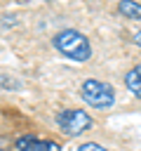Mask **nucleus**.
Segmentation results:
<instances>
[{"label": "nucleus", "instance_id": "nucleus-2", "mask_svg": "<svg viewBox=\"0 0 141 151\" xmlns=\"http://www.w3.org/2000/svg\"><path fill=\"white\" fill-rule=\"evenodd\" d=\"M80 97L92 109H110L115 104V90L108 83L96 80V78H89L80 85Z\"/></svg>", "mask_w": 141, "mask_h": 151}, {"label": "nucleus", "instance_id": "nucleus-6", "mask_svg": "<svg viewBox=\"0 0 141 151\" xmlns=\"http://www.w3.org/2000/svg\"><path fill=\"white\" fill-rule=\"evenodd\" d=\"M118 12H120L125 19L141 21V2H139V0H120V2H118Z\"/></svg>", "mask_w": 141, "mask_h": 151}, {"label": "nucleus", "instance_id": "nucleus-9", "mask_svg": "<svg viewBox=\"0 0 141 151\" xmlns=\"http://www.w3.org/2000/svg\"><path fill=\"white\" fill-rule=\"evenodd\" d=\"M0 151H5V149H0Z\"/></svg>", "mask_w": 141, "mask_h": 151}, {"label": "nucleus", "instance_id": "nucleus-3", "mask_svg": "<svg viewBox=\"0 0 141 151\" xmlns=\"http://www.w3.org/2000/svg\"><path fill=\"white\" fill-rule=\"evenodd\" d=\"M94 125V118L82 109H63L56 113V127L66 137H78Z\"/></svg>", "mask_w": 141, "mask_h": 151}, {"label": "nucleus", "instance_id": "nucleus-8", "mask_svg": "<svg viewBox=\"0 0 141 151\" xmlns=\"http://www.w3.org/2000/svg\"><path fill=\"white\" fill-rule=\"evenodd\" d=\"M132 42H136V45H141V28L132 33Z\"/></svg>", "mask_w": 141, "mask_h": 151}, {"label": "nucleus", "instance_id": "nucleus-1", "mask_svg": "<svg viewBox=\"0 0 141 151\" xmlns=\"http://www.w3.org/2000/svg\"><path fill=\"white\" fill-rule=\"evenodd\" d=\"M52 45H54V50H56L61 57H66V59H70V61H78V64L89 61V57H92V45H89L87 35L80 33V31H75V28H63V31H59V33L52 38Z\"/></svg>", "mask_w": 141, "mask_h": 151}, {"label": "nucleus", "instance_id": "nucleus-4", "mask_svg": "<svg viewBox=\"0 0 141 151\" xmlns=\"http://www.w3.org/2000/svg\"><path fill=\"white\" fill-rule=\"evenodd\" d=\"M16 151H61V146L52 139H38L35 134H21L16 139Z\"/></svg>", "mask_w": 141, "mask_h": 151}, {"label": "nucleus", "instance_id": "nucleus-5", "mask_svg": "<svg viewBox=\"0 0 141 151\" xmlns=\"http://www.w3.org/2000/svg\"><path fill=\"white\" fill-rule=\"evenodd\" d=\"M125 87H127L136 99H141V64H139V66H132V68L125 73Z\"/></svg>", "mask_w": 141, "mask_h": 151}, {"label": "nucleus", "instance_id": "nucleus-7", "mask_svg": "<svg viewBox=\"0 0 141 151\" xmlns=\"http://www.w3.org/2000/svg\"><path fill=\"white\" fill-rule=\"evenodd\" d=\"M75 151H108V149L101 146V144H96V142H85V144H80Z\"/></svg>", "mask_w": 141, "mask_h": 151}]
</instances>
